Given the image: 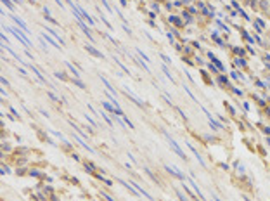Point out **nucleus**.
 <instances>
[{
    "instance_id": "20e7f679",
    "label": "nucleus",
    "mask_w": 270,
    "mask_h": 201,
    "mask_svg": "<svg viewBox=\"0 0 270 201\" xmlns=\"http://www.w3.org/2000/svg\"><path fill=\"white\" fill-rule=\"evenodd\" d=\"M73 137H75V141H76V142H80V144H81V146H83V147L87 149V151H90V153H94V149H92V147H90V146H88V144H87L85 141H83V137H81V135H78V134H75Z\"/></svg>"
},
{
    "instance_id": "39448f33",
    "label": "nucleus",
    "mask_w": 270,
    "mask_h": 201,
    "mask_svg": "<svg viewBox=\"0 0 270 201\" xmlns=\"http://www.w3.org/2000/svg\"><path fill=\"white\" fill-rule=\"evenodd\" d=\"M76 21H78V24H80V28L83 29V33H85V35H87V36H88L90 40H92V33L88 31V28H87V24L83 23V19H76Z\"/></svg>"
},
{
    "instance_id": "f8f14e48",
    "label": "nucleus",
    "mask_w": 270,
    "mask_h": 201,
    "mask_svg": "<svg viewBox=\"0 0 270 201\" xmlns=\"http://www.w3.org/2000/svg\"><path fill=\"white\" fill-rule=\"evenodd\" d=\"M73 83H75L76 87H80V88H85V85H83V82H80L78 78H76V80H73Z\"/></svg>"
},
{
    "instance_id": "9b49d317",
    "label": "nucleus",
    "mask_w": 270,
    "mask_h": 201,
    "mask_svg": "<svg viewBox=\"0 0 270 201\" xmlns=\"http://www.w3.org/2000/svg\"><path fill=\"white\" fill-rule=\"evenodd\" d=\"M87 50H88L90 54H94V56H97V57H102V56H100V52H99V50H95V49H94L92 45H87Z\"/></svg>"
},
{
    "instance_id": "0eeeda50",
    "label": "nucleus",
    "mask_w": 270,
    "mask_h": 201,
    "mask_svg": "<svg viewBox=\"0 0 270 201\" xmlns=\"http://www.w3.org/2000/svg\"><path fill=\"white\" fill-rule=\"evenodd\" d=\"M166 170H168V172H172L173 175L180 177V179H185V177H184V174H182V172H178V168H175V167H172V165H166Z\"/></svg>"
},
{
    "instance_id": "7ed1b4c3",
    "label": "nucleus",
    "mask_w": 270,
    "mask_h": 201,
    "mask_svg": "<svg viewBox=\"0 0 270 201\" xmlns=\"http://www.w3.org/2000/svg\"><path fill=\"white\" fill-rule=\"evenodd\" d=\"M185 146H187V147H189V149H191V151H192V153H194V156H196V158H198V161H199V163H201V165H203V167H204V160H203V156H201V154H199V153H198V149H196V147H194V146H192V144H191V142H185Z\"/></svg>"
},
{
    "instance_id": "4468645a",
    "label": "nucleus",
    "mask_w": 270,
    "mask_h": 201,
    "mask_svg": "<svg viewBox=\"0 0 270 201\" xmlns=\"http://www.w3.org/2000/svg\"><path fill=\"white\" fill-rule=\"evenodd\" d=\"M85 118H87V120H88V121H90L92 125H97V121H95V120H94V118H92L90 115H85Z\"/></svg>"
},
{
    "instance_id": "2eb2a0df",
    "label": "nucleus",
    "mask_w": 270,
    "mask_h": 201,
    "mask_svg": "<svg viewBox=\"0 0 270 201\" xmlns=\"http://www.w3.org/2000/svg\"><path fill=\"white\" fill-rule=\"evenodd\" d=\"M2 3H5L9 9H12V2H10V0H2Z\"/></svg>"
},
{
    "instance_id": "9d476101",
    "label": "nucleus",
    "mask_w": 270,
    "mask_h": 201,
    "mask_svg": "<svg viewBox=\"0 0 270 201\" xmlns=\"http://www.w3.org/2000/svg\"><path fill=\"white\" fill-rule=\"evenodd\" d=\"M66 66L69 68V71H71V73L76 76V78H80V73H78V69H76V68H73V64H71V62H68V61H66Z\"/></svg>"
},
{
    "instance_id": "dca6fc26",
    "label": "nucleus",
    "mask_w": 270,
    "mask_h": 201,
    "mask_svg": "<svg viewBox=\"0 0 270 201\" xmlns=\"http://www.w3.org/2000/svg\"><path fill=\"white\" fill-rule=\"evenodd\" d=\"M14 2H17V3H21V0H14Z\"/></svg>"
},
{
    "instance_id": "1a4fd4ad",
    "label": "nucleus",
    "mask_w": 270,
    "mask_h": 201,
    "mask_svg": "<svg viewBox=\"0 0 270 201\" xmlns=\"http://www.w3.org/2000/svg\"><path fill=\"white\" fill-rule=\"evenodd\" d=\"M42 38H45V40H49V42H50V43H52V45H54V47H57V49H59V47H61V45H59V42H57V40H54V38H50V36H49V35H45V33H43V35H42Z\"/></svg>"
},
{
    "instance_id": "f257e3e1",
    "label": "nucleus",
    "mask_w": 270,
    "mask_h": 201,
    "mask_svg": "<svg viewBox=\"0 0 270 201\" xmlns=\"http://www.w3.org/2000/svg\"><path fill=\"white\" fill-rule=\"evenodd\" d=\"M5 29H7V31H10V33H12V35H14V36H16V38H17V40H19L24 47H31V42H29L28 33H26V31H21L19 28H10V26H5Z\"/></svg>"
},
{
    "instance_id": "ddd939ff",
    "label": "nucleus",
    "mask_w": 270,
    "mask_h": 201,
    "mask_svg": "<svg viewBox=\"0 0 270 201\" xmlns=\"http://www.w3.org/2000/svg\"><path fill=\"white\" fill-rule=\"evenodd\" d=\"M100 116H102V118H104V120L107 121V125H109V127H113V121L109 120V116H107V115H104V113H100Z\"/></svg>"
},
{
    "instance_id": "6e6552de",
    "label": "nucleus",
    "mask_w": 270,
    "mask_h": 201,
    "mask_svg": "<svg viewBox=\"0 0 270 201\" xmlns=\"http://www.w3.org/2000/svg\"><path fill=\"white\" fill-rule=\"evenodd\" d=\"M28 68H29V69H31V73H35V75H36V76H38V78H40V80H42V82H43V83H45V82H47V80H45V76H43V75H42V73H40V71H38V69H36V68H35V66H31V64H29V66H28Z\"/></svg>"
},
{
    "instance_id": "f03ea898",
    "label": "nucleus",
    "mask_w": 270,
    "mask_h": 201,
    "mask_svg": "<svg viewBox=\"0 0 270 201\" xmlns=\"http://www.w3.org/2000/svg\"><path fill=\"white\" fill-rule=\"evenodd\" d=\"M165 135H166V139H168V144L172 146V149H173V151H175V153H177V154H178L180 158H185V153H184V151L180 149V146H178V144H177V142H175V141H173V139H172V137H170V135L166 134V132H165Z\"/></svg>"
},
{
    "instance_id": "423d86ee",
    "label": "nucleus",
    "mask_w": 270,
    "mask_h": 201,
    "mask_svg": "<svg viewBox=\"0 0 270 201\" xmlns=\"http://www.w3.org/2000/svg\"><path fill=\"white\" fill-rule=\"evenodd\" d=\"M45 31H49V33H50V35H52V36H54V38H55V40H57V42H59L61 45H64V40H62V38L59 36V33H57V31H54L52 28H45Z\"/></svg>"
}]
</instances>
